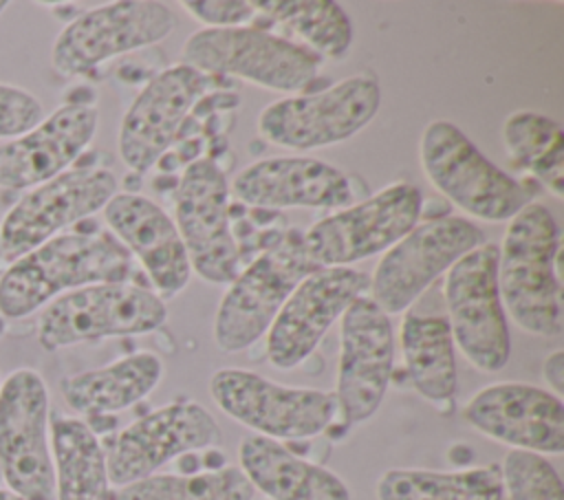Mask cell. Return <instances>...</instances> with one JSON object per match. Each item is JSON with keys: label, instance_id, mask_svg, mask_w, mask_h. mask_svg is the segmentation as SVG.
Returning a JSON list of instances; mask_svg holds the SVG:
<instances>
[{"label": "cell", "instance_id": "obj_1", "mask_svg": "<svg viewBox=\"0 0 564 500\" xmlns=\"http://www.w3.org/2000/svg\"><path fill=\"white\" fill-rule=\"evenodd\" d=\"M132 256L106 231L57 233L13 260L0 275V313L22 319L62 293L106 282H128Z\"/></svg>", "mask_w": 564, "mask_h": 500}, {"label": "cell", "instance_id": "obj_2", "mask_svg": "<svg viewBox=\"0 0 564 500\" xmlns=\"http://www.w3.org/2000/svg\"><path fill=\"white\" fill-rule=\"evenodd\" d=\"M560 231L546 205L531 200L507 225L498 247V293L505 313L529 335L562 333Z\"/></svg>", "mask_w": 564, "mask_h": 500}, {"label": "cell", "instance_id": "obj_3", "mask_svg": "<svg viewBox=\"0 0 564 500\" xmlns=\"http://www.w3.org/2000/svg\"><path fill=\"white\" fill-rule=\"evenodd\" d=\"M427 181L460 211L487 222L511 220L535 196L494 165L452 121H430L419 143Z\"/></svg>", "mask_w": 564, "mask_h": 500}, {"label": "cell", "instance_id": "obj_4", "mask_svg": "<svg viewBox=\"0 0 564 500\" xmlns=\"http://www.w3.org/2000/svg\"><path fill=\"white\" fill-rule=\"evenodd\" d=\"M181 64L203 75H231L275 93H302L319 73L322 57L264 26L200 29L181 51Z\"/></svg>", "mask_w": 564, "mask_h": 500}, {"label": "cell", "instance_id": "obj_5", "mask_svg": "<svg viewBox=\"0 0 564 500\" xmlns=\"http://www.w3.org/2000/svg\"><path fill=\"white\" fill-rule=\"evenodd\" d=\"M313 271L317 267L306 253L304 233L291 229L280 236L229 282L214 317V344L223 352L251 348L293 289Z\"/></svg>", "mask_w": 564, "mask_h": 500}, {"label": "cell", "instance_id": "obj_6", "mask_svg": "<svg viewBox=\"0 0 564 500\" xmlns=\"http://www.w3.org/2000/svg\"><path fill=\"white\" fill-rule=\"evenodd\" d=\"M167 319L163 297L130 282L88 284L62 293L37 319V344L53 352L104 337L145 335Z\"/></svg>", "mask_w": 564, "mask_h": 500}, {"label": "cell", "instance_id": "obj_7", "mask_svg": "<svg viewBox=\"0 0 564 500\" xmlns=\"http://www.w3.org/2000/svg\"><path fill=\"white\" fill-rule=\"evenodd\" d=\"M381 106V88L372 75L359 73L306 95L269 104L258 115V132L273 145L313 150L341 143L364 130Z\"/></svg>", "mask_w": 564, "mask_h": 500}, {"label": "cell", "instance_id": "obj_8", "mask_svg": "<svg viewBox=\"0 0 564 500\" xmlns=\"http://www.w3.org/2000/svg\"><path fill=\"white\" fill-rule=\"evenodd\" d=\"M0 474L22 500H55L51 399L33 368H18L0 383Z\"/></svg>", "mask_w": 564, "mask_h": 500}, {"label": "cell", "instance_id": "obj_9", "mask_svg": "<svg viewBox=\"0 0 564 500\" xmlns=\"http://www.w3.org/2000/svg\"><path fill=\"white\" fill-rule=\"evenodd\" d=\"M209 394L229 419L273 441L313 438L333 423L337 412L333 392L282 385L242 368L216 370Z\"/></svg>", "mask_w": 564, "mask_h": 500}, {"label": "cell", "instance_id": "obj_10", "mask_svg": "<svg viewBox=\"0 0 564 500\" xmlns=\"http://www.w3.org/2000/svg\"><path fill=\"white\" fill-rule=\"evenodd\" d=\"M482 242V229L463 216H438L414 225L377 262L368 289L372 302L388 317L408 311L436 278Z\"/></svg>", "mask_w": 564, "mask_h": 500}, {"label": "cell", "instance_id": "obj_11", "mask_svg": "<svg viewBox=\"0 0 564 500\" xmlns=\"http://www.w3.org/2000/svg\"><path fill=\"white\" fill-rule=\"evenodd\" d=\"M447 324L454 346L482 372H498L511 357L507 313L498 293V244L482 242L445 275Z\"/></svg>", "mask_w": 564, "mask_h": 500}, {"label": "cell", "instance_id": "obj_12", "mask_svg": "<svg viewBox=\"0 0 564 500\" xmlns=\"http://www.w3.org/2000/svg\"><path fill=\"white\" fill-rule=\"evenodd\" d=\"M421 209L423 196L416 185L390 183L370 198L317 220L304 233L306 253L317 269L352 267L399 242L419 225Z\"/></svg>", "mask_w": 564, "mask_h": 500}, {"label": "cell", "instance_id": "obj_13", "mask_svg": "<svg viewBox=\"0 0 564 500\" xmlns=\"http://www.w3.org/2000/svg\"><path fill=\"white\" fill-rule=\"evenodd\" d=\"M117 194L106 167H75L26 189L0 222V258L13 262L97 211Z\"/></svg>", "mask_w": 564, "mask_h": 500}, {"label": "cell", "instance_id": "obj_14", "mask_svg": "<svg viewBox=\"0 0 564 500\" xmlns=\"http://www.w3.org/2000/svg\"><path fill=\"white\" fill-rule=\"evenodd\" d=\"M174 26V11L156 0L101 4L84 11L57 33L51 64L66 77L84 75L115 55L165 40Z\"/></svg>", "mask_w": 564, "mask_h": 500}, {"label": "cell", "instance_id": "obj_15", "mask_svg": "<svg viewBox=\"0 0 564 500\" xmlns=\"http://www.w3.org/2000/svg\"><path fill=\"white\" fill-rule=\"evenodd\" d=\"M176 229L192 271L209 284H229L240 273V249L229 220V181L207 156L192 161L174 192Z\"/></svg>", "mask_w": 564, "mask_h": 500}, {"label": "cell", "instance_id": "obj_16", "mask_svg": "<svg viewBox=\"0 0 564 500\" xmlns=\"http://www.w3.org/2000/svg\"><path fill=\"white\" fill-rule=\"evenodd\" d=\"M223 430L212 412L196 401H172L123 427L106 452L112 487L143 480L192 452L218 447Z\"/></svg>", "mask_w": 564, "mask_h": 500}, {"label": "cell", "instance_id": "obj_17", "mask_svg": "<svg viewBox=\"0 0 564 500\" xmlns=\"http://www.w3.org/2000/svg\"><path fill=\"white\" fill-rule=\"evenodd\" d=\"M394 368L390 317L370 295L357 297L341 315L337 361V412L346 425H359L379 410Z\"/></svg>", "mask_w": 564, "mask_h": 500}, {"label": "cell", "instance_id": "obj_18", "mask_svg": "<svg viewBox=\"0 0 564 500\" xmlns=\"http://www.w3.org/2000/svg\"><path fill=\"white\" fill-rule=\"evenodd\" d=\"M370 289V275L352 267L308 273L286 297L267 330V359L280 370L300 366L344 311Z\"/></svg>", "mask_w": 564, "mask_h": 500}, {"label": "cell", "instance_id": "obj_19", "mask_svg": "<svg viewBox=\"0 0 564 500\" xmlns=\"http://www.w3.org/2000/svg\"><path fill=\"white\" fill-rule=\"evenodd\" d=\"M463 419L511 449L542 456L564 452V403L538 385L520 381L485 385L463 405Z\"/></svg>", "mask_w": 564, "mask_h": 500}, {"label": "cell", "instance_id": "obj_20", "mask_svg": "<svg viewBox=\"0 0 564 500\" xmlns=\"http://www.w3.org/2000/svg\"><path fill=\"white\" fill-rule=\"evenodd\" d=\"M207 75L174 64L154 75L132 99L119 123L117 150L134 172H148L174 143L187 112L203 95Z\"/></svg>", "mask_w": 564, "mask_h": 500}, {"label": "cell", "instance_id": "obj_21", "mask_svg": "<svg viewBox=\"0 0 564 500\" xmlns=\"http://www.w3.org/2000/svg\"><path fill=\"white\" fill-rule=\"evenodd\" d=\"M99 115L93 104L68 101L29 132L0 143V187L26 192L62 172L90 145Z\"/></svg>", "mask_w": 564, "mask_h": 500}, {"label": "cell", "instance_id": "obj_22", "mask_svg": "<svg viewBox=\"0 0 564 500\" xmlns=\"http://www.w3.org/2000/svg\"><path fill=\"white\" fill-rule=\"evenodd\" d=\"M229 192L240 203L260 209H344L352 205L348 176L311 156L256 161L234 176Z\"/></svg>", "mask_w": 564, "mask_h": 500}, {"label": "cell", "instance_id": "obj_23", "mask_svg": "<svg viewBox=\"0 0 564 500\" xmlns=\"http://www.w3.org/2000/svg\"><path fill=\"white\" fill-rule=\"evenodd\" d=\"M101 211L110 233L141 262L161 295H176L189 284L185 244L161 205L141 194L117 192Z\"/></svg>", "mask_w": 564, "mask_h": 500}, {"label": "cell", "instance_id": "obj_24", "mask_svg": "<svg viewBox=\"0 0 564 500\" xmlns=\"http://www.w3.org/2000/svg\"><path fill=\"white\" fill-rule=\"evenodd\" d=\"M238 463L251 487L269 500H352L348 485L335 471L260 434L240 441Z\"/></svg>", "mask_w": 564, "mask_h": 500}, {"label": "cell", "instance_id": "obj_25", "mask_svg": "<svg viewBox=\"0 0 564 500\" xmlns=\"http://www.w3.org/2000/svg\"><path fill=\"white\" fill-rule=\"evenodd\" d=\"M163 379L156 352L139 350L101 368L84 370L59 381L64 403L86 416L121 412L145 399Z\"/></svg>", "mask_w": 564, "mask_h": 500}, {"label": "cell", "instance_id": "obj_26", "mask_svg": "<svg viewBox=\"0 0 564 500\" xmlns=\"http://www.w3.org/2000/svg\"><path fill=\"white\" fill-rule=\"evenodd\" d=\"M51 458L55 500H110L106 449L86 421L51 419Z\"/></svg>", "mask_w": 564, "mask_h": 500}, {"label": "cell", "instance_id": "obj_27", "mask_svg": "<svg viewBox=\"0 0 564 500\" xmlns=\"http://www.w3.org/2000/svg\"><path fill=\"white\" fill-rule=\"evenodd\" d=\"M399 339L412 388L430 403L452 401L458 390V368L447 317L408 313Z\"/></svg>", "mask_w": 564, "mask_h": 500}, {"label": "cell", "instance_id": "obj_28", "mask_svg": "<svg viewBox=\"0 0 564 500\" xmlns=\"http://www.w3.org/2000/svg\"><path fill=\"white\" fill-rule=\"evenodd\" d=\"M377 500H502L498 465L456 471L388 469L377 480Z\"/></svg>", "mask_w": 564, "mask_h": 500}, {"label": "cell", "instance_id": "obj_29", "mask_svg": "<svg viewBox=\"0 0 564 500\" xmlns=\"http://www.w3.org/2000/svg\"><path fill=\"white\" fill-rule=\"evenodd\" d=\"M502 143L516 170L533 174L555 198L564 196V134L542 112L518 110L502 123Z\"/></svg>", "mask_w": 564, "mask_h": 500}, {"label": "cell", "instance_id": "obj_30", "mask_svg": "<svg viewBox=\"0 0 564 500\" xmlns=\"http://www.w3.org/2000/svg\"><path fill=\"white\" fill-rule=\"evenodd\" d=\"M256 13L286 26L319 57H344L355 37L352 22L341 4L330 0H251Z\"/></svg>", "mask_w": 564, "mask_h": 500}, {"label": "cell", "instance_id": "obj_31", "mask_svg": "<svg viewBox=\"0 0 564 500\" xmlns=\"http://www.w3.org/2000/svg\"><path fill=\"white\" fill-rule=\"evenodd\" d=\"M256 489L240 467L225 465L196 474H152L115 487L110 500H253Z\"/></svg>", "mask_w": 564, "mask_h": 500}, {"label": "cell", "instance_id": "obj_32", "mask_svg": "<svg viewBox=\"0 0 564 500\" xmlns=\"http://www.w3.org/2000/svg\"><path fill=\"white\" fill-rule=\"evenodd\" d=\"M502 496L509 500H564L557 469L546 456L524 449H509L500 465Z\"/></svg>", "mask_w": 564, "mask_h": 500}, {"label": "cell", "instance_id": "obj_33", "mask_svg": "<svg viewBox=\"0 0 564 500\" xmlns=\"http://www.w3.org/2000/svg\"><path fill=\"white\" fill-rule=\"evenodd\" d=\"M44 119V108L40 99L18 86L0 84V139L9 141Z\"/></svg>", "mask_w": 564, "mask_h": 500}, {"label": "cell", "instance_id": "obj_34", "mask_svg": "<svg viewBox=\"0 0 564 500\" xmlns=\"http://www.w3.org/2000/svg\"><path fill=\"white\" fill-rule=\"evenodd\" d=\"M181 7L205 29H229L247 26L256 15L251 0H185Z\"/></svg>", "mask_w": 564, "mask_h": 500}, {"label": "cell", "instance_id": "obj_35", "mask_svg": "<svg viewBox=\"0 0 564 500\" xmlns=\"http://www.w3.org/2000/svg\"><path fill=\"white\" fill-rule=\"evenodd\" d=\"M542 374L544 381L549 383V392H553L555 396H562L564 392V352L562 350H553L542 366Z\"/></svg>", "mask_w": 564, "mask_h": 500}, {"label": "cell", "instance_id": "obj_36", "mask_svg": "<svg viewBox=\"0 0 564 500\" xmlns=\"http://www.w3.org/2000/svg\"><path fill=\"white\" fill-rule=\"evenodd\" d=\"M0 500H22V498H18L13 491H9V489H0Z\"/></svg>", "mask_w": 564, "mask_h": 500}, {"label": "cell", "instance_id": "obj_37", "mask_svg": "<svg viewBox=\"0 0 564 500\" xmlns=\"http://www.w3.org/2000/svg\"><path fill=\"white\" fill-rule=\"evenodd\" d=\"M7 9V2H0V13Z\"/></svg>", "mask_w": 564, "mask_h": 500}, {"label": "cell", "instance_id": "obj_38", "mask_svg": "<svg viewBox=\"0 0 564 500\" xmlns=\"http://www.w3.org/2000/svg\"><path fill=\"white\" fill-rule=\"evenodd\" d=\"M0 383H2V377H0Z\"/></svg>", "mask_w": 564, "mask_h": 500}]
</instances>
